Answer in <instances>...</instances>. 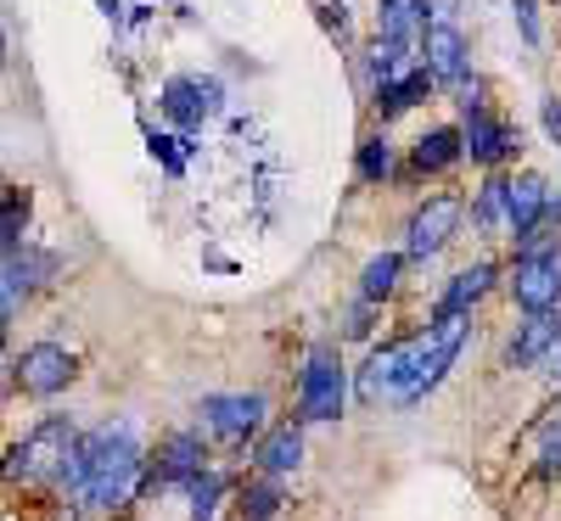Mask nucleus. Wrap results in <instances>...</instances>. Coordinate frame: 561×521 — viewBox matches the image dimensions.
I'll list each match as a JSON object with an SVG mask.
<instances>
[{
  "label": "nucleus",
  "instance_id": "obj_22",
  "mask_svg": "<svg viewBox=\"0 0 561 521\" xmlns=\"http://www.w3.org/2000/svg\"><path fill=\"white\" fill-rule=\"evenodd\" d=\"M427 0H382V39L393 45H410L421 28H427Z\"/></svg>",
  "mask_w": 561,
  "mask_h": 521
},
{
  "label": "nucleus",
  "instance_id": "obj_1",
  "mask_svg": "<svg viewBox=\"0 0 561 521\" xmlns=\"http://www.w3.org/2000/svg\"><path fill=\"white\" fill-rule=\"evenodd\" d=\"M140 477H147V449H140L135 420L118 415V420H102L90 432H79L57 488L68 499H79L84 510L113 516V510H129L140 499Z\"/></svg>",
  "mask_w": 561,
  "mask_h": 521
},
{
  "label": "nucleus",
  "instance_id": "obj_4",
  "mask_svg": "<svg viewBox=\"0 0 561 521\" xmlns=\"http://www.w3.org/2000/svg\"><path fill=\"white\" fill-rule=\"evenodd\" d=\"M348 404V370L332 343H314L304 370H298V426H325Z\"/></svg>",
  "mask_w": 561,
  "mask_h": 521
},
{
  "label": "nucleus",
  "instance_id": "obj_31",
  "mask_svg": "<svg viewBox=\"0 0 561 521\" xmlns=\"http://www.w3.org/2000/svg\"><path fill=\"white\" fill-rule=\"evenodd\" d=\"M545 135L561 147V102H556V96H545Z\"/></svg>",
  "mask_w": 561,
  "mask_h": 521
},
{
  "label": "nucleus",
  "instance_id": "obj_15",
  "mask_svg": "<svg viewBox=\"0 0 561 521\" xmlns=\"http://www.w3.org/2000/svg\"><path fill=\"white\" fill-rule=\"evenodd\" d=\"M410 348H415V337L388 343V348H377V354L365 359V370H359V398H365V404H382V398H393L399 375H404V364H410Z\"/></svg>",
  "mask_w": 561,
  "mask_h": 521
},
{
  "label": "nucleus",
  "instance_id": "obj_8",
  "mask_svg": "<svg viewBox=\"0 0 561 521\" xmlns=\"http://www.w3.org/2000/svg\"><path fill=\"white\" fill-rule=\"evenodd\" d=\"M460 219H466V202H460V197H427V202L410 213V224H404V253H410V258L444 253V247L455 242Z\"/></svg>",
  "mask_w": 561,
  "mask_h": 521
},
{
  "label": "nucleus",
  "instance_id": "obj_19",
  "mask_svg": "<svg viewBox=\"0 0 561 521\" xmlns=\"http://www.w3.org/2000/svg\"><path fill=\"white\" fill-rule=\"evenodd\" d=\"M410 163H415V174H444V169H455V163H460V129H449V124L427 129V135L410 147Z\"/></svg>",
  "mask_w": 561,
  "mask_h": 521
},
{
  "label": "nucleus",
  "instance_id": "obj_14",
  "mask_svg": "<svg viewBox=\"0 0 561 521\" xmlns=\"http://www.w3.org/2000/svg\"><path fill=\"white\" fill-rule=\"evenodd\" d=\"M253 465H259V477H270V483L293 477V471L304 465V426L298 420L270 426V432L259 438V449H253Z\"/></svg>",
  "mask_w": 561,
  "mask_h": 521
},
{
  "label": "nucleus",
  "instance_id": "obj_2",
  "mask_svg": "<svg viewBox=\"0 0 561 521\" xmlns=\"http://www.w3.org/2000/svg\"><path fill=\"white\" fill-rule=\"evenodd\" d=\"M73 443H79V426H73L68 415H45L23 443L7 449V460H0V477L23 483V488L57 483L62 465H68V454H73Z\"/></svg>",
  "mask_w": 561,
  "mask_h": 521
},
{
  "label": "nucleus",
  "instance_id": "obj_27",
  "mask_svg": "<svg viewBox=\"0 0 561 521\" xmlns=\"http://www.w3.org/2000/svg\"><path fill=\"white\" fill-rule=\"evenodd\" d=\"M404 51H410V45H393V39H377V45H370L365 68H370V79H377V90L393 84V79L404 73Z\"/></svg>",
  "mask_w": 561,
  "mask_h": 521
},
{
  "label": "nucleus",
  "instance_id": "obj_3",
  "mask_svg": "<svg viewBox=\"0 0 561 521\" xmlns=\"http://www.w3.org/2000/svg\"><path fill=\"white\" fill-rule=\"evenodd\" d=\"M466 331H472V320H449V325H427V331H421L415 348H410V364H404V375H399V387H393L388 404L410 409V404H421L427 393H438V382L449 375V364H455L460 348H466Z\"/></svg>",
  "mask_w": 561,
  "mask_h": 521
},
{
  "label": "nucleus",
  "instance_id": "obj_12",
  "mask_svg": "<svg viewBox=\"0 0 561 521\" xmlns=\"http://www.w3.org/2000/svg\"><path fill=\"white\" fill-rule=\"evenodd\" d=\"M219 102H225L219 79H169V84H163V113H169L180 129H197L208 113H219Z\"/></svg>",
  "mask_w": 561,
  "mask_h": 521
},
{
  "label": "nucleus",
  "instance_id": "obj_10",
  "mask_svg": "<svg viewBox=\"0 0 561 521\" xmlns=\"http://www.w3.org/2000/svg\"><path fill=\"white\" fill-rule=\"evenodd\" d=\"M550 202H556V197H550V185H545L539 174L505 180V230L528 247L534 235H539V224H545V213H550Z\"/></svg>",
  "mask_w": 561,
  "mask_h": 521
},
{
  "label": "nucleus",
  "instance_id": "obj_32",
  "mask_svg": "<svg viewBox=\"0 0 561 521\" xmlns=\"http://www.w3.org/2000/svg\"><path fill=\"white\" fill-rule=\"evenodd\" d=\"M539 370H545V375H550V382H561V337H556V343H550V354H545V359H539Z\"/></svg>",
  "mask_w": 561,
  "mask_h": 521
},
{
  "label": "nucleus",
  "instance_id": "obj_5",
  "mask_svg": "<svg viewBox=\"0 0 561 521\" xmlns=\"http://www.w3.org/2000/svg\"><path fill=\"white\" fill-rule=\"evenodd\" d=\"M511 298H517L523 314H550L561 303V247L545 242V235H534V242L517 253V264H511Z\"/></svg>",
  "mask_w": 561,
  "mask_h": 521
},
{
  "label": "nucleus",
  "instance_id": "obj_26",
  "mask_svg": "<svg viewBox=\"0 0 561 521\" xmlns=\"http://www.w3.org/2000/svg\"><path fill=\"white\" fill-rule=\"evenodd\" d=\"M388 174H393V140H388V135H370L365 147H359V180L382 185Z\"/></svg>",
  "mask_w": 561,
  "mask_h": 521
},
{
  "label": "nucleus",
  "instance_id": "obj_24",
  "mask_svg": "<svg viewBox=\"0 0 561 521\" xmlns=\"http://www.w3.org/2000/svg\"><path fill=\"white\" fill-rule=\"evenodd\" d=\"M219 499H225V477H219V471H197V477L185 483V516H192V521H214Z\"/></svg>",
  "mask_w": 561,
  "mask_h": 521
},
{
  "label": "nucleus",
  "instance_id": "obj_7",
  "mask_svg": "<svg viewBox=\"0 0 561 521\" xmlns=\"http://www.w3.org/2000/svg\"><path fill=\"white\" fill-rule=\"evenodd\" d=\"M203 465V432H169L158 443V454L147 460V477H140V499L147 494H163V488H185Z\"/></svg>",
  "mask_w": 561,
  "mask_h": 521
},
{
  "label": "nucleus",
  "instance_id": "obj_21",
  "mask_svg": "<svg viewBox=\"0 0 561 521\" xmlns=\"http://www.w3.org/2000/svg\"><path fill=\"white\" fill-rule=\"evenodd\" d=\"M427 90H433L427 68H410V73H399L393 84L377 90V113H382V118H399V113H410L421 96H427Z\"/></svg>",
  "mask_w": 561,
  "mask_h": 521
},
{
  "label": "nucleus",
  "instance_id": "obj_17",
  "mask_svg": "<svg viewBox=\"0 0 561 521\" xmlns=\"http://www.w3.org/2000/svg\"><path fill=\"white\" fill-rule=\"evenodd\" d=\"M561 337V314L550 309V314H528L523 325H517V337H511V364L517 370H539V359L550 354V343Z\"/></svg>",
  "mask_w": 561,
  "mask_h": 521
},
{
  "label": "nucleus",
  "instance_id": "obj_18",
  "mask_svg": "<svg viewBox=\"0 0 561 521\" xmlns=\"http://www.w3.org/2000/svg\"><path fill=\"white\" fill-rule=\"evenodd\" d=\"M57 275V258L51 253H12L7 264H0V292H7L12 303H23L34 287H45V280Z\"/></svg>",
  "mask_w": 561,
  "mask_h": 521
},
{
  "label": "nucleus",
  "instance_id": "obj_11",
  "mask_svg": "<svg viewBox=\"0 0 561 521\" xmlns=\"http://www.w3.org/2000/svg\"><path fill=\"white\" fill-rule=\"evenodd\" d=\"M460 158H472V163H483V169H500V163L517 158V129H511L505 118H494V113L466 118V129H460Z\"/></svg>",
  "mask_w": 561,
  "mask_h": 521
},
{
  "label": "nucleus",
  "instance_id": "obj_6",
  "mask_svg": "<svg viewBox=\"0 0 561 521\" xmlns=\"http://www.w3.org/2000/svg\"><path fill=\"white\" fill-rule=\"evenodd\" d=\"M73 375H79V359H73L62 343H28V348L12 359V382H18L28 398H57Z\"/></svg>",
  "mask_w": 561,
  "mask_h": 521
},
{
  "label": "nucleus",
  "instance_id": "obj_28",
  "mask_svg": "<svg viewBox=\"0 0 561 521\" xmlns=\"http://www.w3.org/2000/svg\"><path fill=\"white\" fill-rule=\"evenodd\" d=\"M472 213H478V224H489V230H494V224H505V180H500V174L478 192V208H472Z\"/></svg>",
  "mask_w": 561,
  "mask_h": 521
},
{
  "label": "nucleus",
  "instance_id": "obj_25",
  "mask_svg": "<svg viewBox=\"0 0 561 521\" xmlns=\"http://www.w3.org/2000/svg\"><path fill=\"white\" fill-rule=\"evenodd\" d=\"M242 516H248V521H275V516H280V483H270V477L248 483V488H242Z\"/></svg>",
  "mask_w": 561,
  "mask_h": 521
},
{
  "label": "nucleus",
  "instance_id": "obj_33",
  "mask_svg": "<svg viewBox=\"0 0 561 521\" xmlns=\"http://www.w3.org/2000/svg\"><path fill=\"white\" fill-rule=\"evenodd\" d=\"M0 62H7V28H0Z\"/></svg>",
  "mask_w": 561,
  "mask_h": 521
},
{
  "label": "nucleus",
  "instance_id": "obj_29",
  "mask_svg": "<svg viewBox=\"0 0 561 521\" xmlns=\"http://www.w3.org/2000/svg\"><path fill=\"white\" fill-rule=\"evenodd\" d=\"M147 147H152V158H158L169 174H180V169H185V163H180V152H174L180 140H169V135H158V129H152V135H147Z\"/></svg>",
  "mask_w": 561,
  "mask_h": 521
},
{
  "label": "nucleus",
  "instance_id": "obj_9",
  "mask_svg": "<svg viewBox=\"0 0 561 521\" xmlns=\"http://www.w3.org/2000/svg\"><path fill=\"white\" fill-rule=\"evenodd\" d=\"M264 393H208L203 398V426H208V438L219 443H248L259 426H264Z\"/></svg>",
  "mask_w": 561,
  "mask_h": 521
},
{
  "label": "nucleus",
  "instance_id": "obj_23",
  "mask_svg": "<svg viewBox=\"0 0 561 521\" xmlns=\"http://www.w3.org/2000/svg\"><path fill=\"white\" fill-rule=\"evenodd\" d=\"M404 275V253H377L365 269H359V303H382Z\"/></svg>",
  "mask_w": 561,
  "mask_h": 521
},
{
  "label": "nucleus",
  "instance_id": "obj_13",
  "mask_svg": "<svg viewBox=\"0 0 561 521\" xmlns=\"http://www.w3.org/2000/svg\"><path fill=\"white\" fill-rule=\"evenodd\" d=\"M421 51H427V79L433 84H466V34L455 23L421 28Z\"/></svg>",
  "mask_w": 561,
  "mask_h": 521
},
{
  "label": "nucleus",
  "instance_id": "obj_30",
  "mask_svg": "<svg viewBox=\"0 0 561 521\" xmlns=\"http://www.w3.org/2000/svg\"><path fill=\"white\" fill-rule=\"evenodd\" d=\"M511 12H517L523 39H528V45H539V7H534V0H511Z\"/></svg>",
  "mask_w": 561,
  "mask_h": 521
},
{
  "label": "nucleus",
  "instance_id": "obj_16",
  "mask_svg": "<svg viewBox=\"0 0 561 521\" xmlns=\"http://www.w3.org/2000/svg\"><path fill=\"white\" fill-rule=\"evenodd\" d=\"M489 287H494V264H466L449 287H444V298H438V309H433V325L466 320V314H472V303H478Z\"/></svg>",
  "mask_w": 561,
  "mask_h": 521
},
{
  "label": "nucleus",
  "instance_id": "obj_20",
  "mask_svg": "<svg viewBox=\"0 0 561 521\" xmlns=\"http://www.w3.org/2000/svg\"><path fill=\"white\" fill-rule=\"evenodd\" d=\"M28 219H34V197L28 192H7V197H0V264H7L12 253H23Z\"/></svg>",
  "mask_w": 561,
  "mask_h": 521
}]
</instances>
